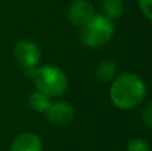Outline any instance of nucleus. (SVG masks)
<instances>
[{
	"label": "nucleus",
	"mask_w": 152,
	"mask_h": 151,
	"mask_svg": "<svg viewBox=\"0 0 152 151\" xmlns=\"http://www.w3.org/2000/svg\"><path fill=\"white\" fill-rule=\"evenodd\" d=\"M147 96V86L136 74L126 72L112 80L110 98L113 106L120 110H131L143 103Z\"/></svg>",
	"instance_id": "1"
},
{
	"label": "nucleus",
	"mask_w": 152,
	"mask_h": 151,
	"mask_svg": "<svg viewBox=\"0 0 152 151\" xmlns=\"http://www.w3.org/2000/svg\"><path fill=\"white\" fill-rule=\"evenodd\" d=\"M95 8L89 0H75L68 10V20L75 27H83L94 18Z\"/></svg>",
	"instance_id": "6"
},
{
	"label": "nucleus",
	"mask_w": 152,
	"mask_h": 151,
	"mask_svg": "<svg viewBox=\"0 0 152 151\" xmlns=\"http://www.w3.org/2000/svg\"><path fill=\"white\" fill-rule=\"evenodd\" d=\"M10 151H43V143L36 134L21 133L12 141Z\"/></svg>",
	"instance_id": "7"
},
{
	"label": "nucleus",
	"mask_w": 152,
	"mask_h": 151,
	"mask_svg": "<svg viewBox=\"0 0 152 151\" xmlns=\"http://www.w3.org/2000/svg\"><path fill=\"white\" fill-rule=\"evenodd\" d=\"M137 5L142 13L147 18V20L152 19V0H137Z\"/></svg>",
	"instance_id": "12"
},
{
	"label": "nucleus",
	"mask_w": 152,
	"mask_h": 151,
	"mask_svg": "<svg viewBox=\"0 0 152 151\" xmlns=\"http://www.w3.org/2000/svg\"><path fill=\"white\" fill-rule=\"evenodd\" d=\"M31 79L36 90L44 92L50 98L63 95L68 87V79L64 71L53 64L37 66L34 70H28Z\"/></svg>",
	"instance_id": "2"
},
{
	"label": "nucleus",
	"mask_w": 152,
	"mask_h": 151,
	"mask_svg": "<svg viewBox=\"0 0 152 151\" xmlns=\"http://www.w3.org/2000/svg\"><path fill=\"white\" fill-rule=\"evenodd\" d=\"M13 56L20 66L27 70H34L42 60V52L36 43L31 40H20L15 44Z\"/></svg>",
	"instance_id": "4"
},
{
	"label": "nucleus",
	"mask_w": 152,
	"mask_h": 151,
	"mask_svg": "<svg viewBox=\"0 0 152 151\" xmlns=\"http://www.w3.org/2000/svg\"><path fill=\"white\" fill-rule=\"evenodd\" d=\"M116 72H118V66L115 62L112 60H103L97 64L96 70H95V75L100 82H112L116 78Z\"/></svg>",
	"instance_id": "8"
},
{
	"label": "nucleus",
	"mask_w": 152,
	"mask_h": 151,
	"mask_svg": "<svg viewBox=\"0 0 152 151\" xmlns=\"http://www.w3.org/2000/svg\"><path fill=\"white\" fill-rule=\"evenodd\" d=\"M50 104H51V98L48 95H45L44 92H42V91L36 90L34 92H31V95H29V106L36 112L44 114Z\"/></svg>",
	"instance_id": "10"
},
{
	"label": "nucleus",
	"mask_w": 152,
	"mask_h": 151,
	"mask_svg": "<svg viewBox=\"0 0 152 151\" xmlns=\"http://www.w3.org/2000/svg\"><path fill=\"white\" fill-rule=\"evenodd\" d=\"M142 119L148 128L152 127V104L151 103H147V106L144 107V110L142 112Z\"/></svg>",
	"instance_id": "13"
},
{
	"label": "nucleus",
	"mask_w": 152,
	"mask_h": 151,
	"mask_svg": "<svg viewBox=\"0 0 152 151\" xmlns=\"http://www.w3.org/2000/svg\"><path fill=\"white\" fill-rule=\"evenodd\" d=\"M127 151H151V147L145 139L132 138L127 143Z\"/></svg>",
	"instance_id": "11"
},
{
	"label": "nucleus",
	"mask_w": 152,
	"mask_h": 151,
	"mask_svg": "<svg viewBox=\"0 0 152 151\" xmlns=\"http://www.w3.org/2000/svg\"><path fill=\"white\" fill-rule=\"evenodd\" d=\"M115 34V26L112 20L105 15H96L81 27L80 39L86 47L99 48L107 44Z\"/></svg>",
	"instance_id": "3"
},
{
	"label": "nucleus",
	"mask_w": 152,
	"mask_h": 151,
	"mask_svg": "<svg viewBox=\"0 0 152 151\" xmlns=\"http://www.w3.org/2000/svg\"><path fill=\"white\" fill-rule=\"evenodd\" d=\"M126 1L124 0H103V11L104 15L111 20L119 19L124 12Z\"/></svg>",
	"instance_id": "9"
},
{
	"label": "nucleus",
	"mask_w": 152,
	"mask_h": 151,
	"mask_svg": "<svg viewBox=\"0 0 152 151\" xmlns=\"http://www.w3.org/2000/svg\"><path fill=\"white\" fill-rule=\"evenodd\" d=\"M45 119L55 126H66L74 120L75 108L64 100L51 102L44 112Z\"/></svg>",
	"instance_id": "5"
}]
</instances>
